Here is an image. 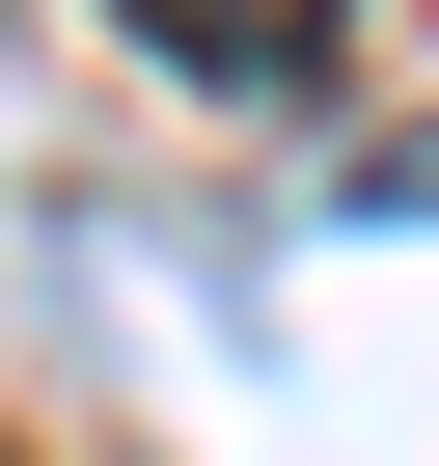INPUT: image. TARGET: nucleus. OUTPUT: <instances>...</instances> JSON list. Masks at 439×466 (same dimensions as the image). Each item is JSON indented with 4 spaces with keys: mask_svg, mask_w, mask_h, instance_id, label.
<instances>
[{
    "mask_svg": "<svg viewBox=\"0 0 439 466\" xmlns=\"http://www.w3.org/2000/svg\"><path fill=\"white\" fill-rule=\"evenodd\" d=\"M357 219H439V110H412V137H384V165H357Z\"/></svg>",
    "mask_w": 439,
    "mask_h": 466,
    "instance_id": "nucleus-2",
    "label": "nucleus"
},
{
    "mask_svg": "<svg viewBox=\"0 0 439 466\" xmlns=\"http://www.w3.org/2000/svg\"><path fill=\"white\" fill-rule=\"evenodd\" d=\"M138 56H165V83H220V110H275V83L330 56V0H138Z\"/></svg>",
    "mask_w": 439,
    "mask_h": 466,
    "instance_id": "nucleus-1",
    "label": "nucleus"
}]
</instances>
